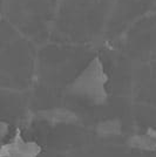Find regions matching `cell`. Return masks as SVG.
<instances>
[{"instance_id":"7a4b0ae2","label":"cell","mask_w":156,"mask_h":157,"mask_svg":"<svg viewBox=\"0 0 156 157\" xmlns=\"http://www.w3.org/2000/svg\"><path fill=\"white\" fill-rule=\"evenodd\" d=\"M39 147L34 143H27L20 137L14 138L7 147L2 148V156L7 157H38Z\"/></svg>"},{"instance_id":"6da1fadb","label":"cell","mask_w":156,"mask_h":157,"mask_svg":"<svg viewBox=\"0 0 156 157\" xmlns=\"http://www.w3.org/2000/svg\"><path fill=\"white\" fill-rule=\"evenodd\" d=\"M104 73L98 61H93L92 65L82 73V75L73 83L72 90L76 94L87 96L93 102H103L106 100L104 90Z\"/></svg>"}]
</instances>
